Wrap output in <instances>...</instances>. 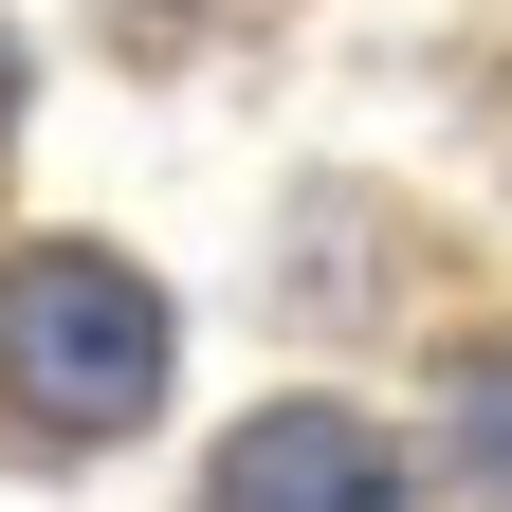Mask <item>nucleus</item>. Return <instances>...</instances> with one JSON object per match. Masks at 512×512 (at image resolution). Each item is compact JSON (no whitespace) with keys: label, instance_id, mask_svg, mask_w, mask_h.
Segmentation results:
<instances>
[{"label":"nucleus","instance_id":"nucleus-1","mask_svg":"<svg viewBox=\"0 0 512 512\" xmlns=\"http://www.w3.org/2000/svg\"><path fill=\"white\" fill-rule=\"evenodd\" d=\"M165 403V293L92 238L0 256V421L19 439H128Z\"/></svg>","mask_w":512,"mask_h":512},{"label":"nucleus","instance_id":"nucleus-2","mask_svg":"<svg viewBox=\"0 0 512 512\" xmlns=\"http://www.w3.org/2000/svg\"><path fill=\"white\" fill-rule=\"evenodd\" d=\"M202 512H403V458H384L348 403H275V421H238V439H220Z\"/></svg>","mask_w":512,"mask_h":512},{"label":"nucleus","instance_id":"nucleus-3","mask_svg":"<svg viewBox=\"0 0 512 512\" xmlns=\"http://www.w3.org/2000/svg\"><path fill=\"white\" fill-rule=\"evenodd\" d=\"M439 421H458V494H494V512H512V330H494V348H458Z\"/></svg>","mask_w":512,"mask_h":512},{"label":"nucleus","instance_id":"nucleus-4","mask_svg":"<svg viewBox=\"0 0 512 512\" xmlns=\"http://www.w3.org/2000/svg\"><path fill=\"white\" fill-rule=\"evenodd\" d=\"M0 128H19V37H0Z\"/></svg>","mask_w":512,"mask_h":512}]
</instances>
